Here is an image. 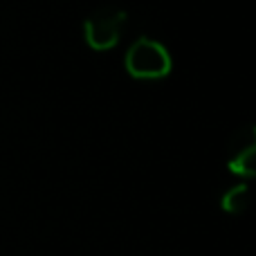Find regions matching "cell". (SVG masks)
I'll list each match as a JSON object with an SVG mask.
<instances>
[{"mask_svg":"<svg viewBox=\"0 0 256 256\" xmlns=\"http://www.w3.org/2000/svg\"><path fill=\"white\" fill-rule=\"evenodd\" d=\"M250 200H252V191H250V184L245 182H238V184L230 186V189L222 194L220 198V209L230 216H240V214L248 212Z\"/></svg>","mask_w":256,"mask_h":256,"instance_id":"cell-4","label":"cell"},{"mask_svg":"<svg viewBox=\"0 0 256 256\" xmlns=\"http://www.w3.org/2000/svg\"><path fill=\"white\" fill-rule=\"evenodd\" d=\"M126 27V12L120 7H99L86 18L84 22V34L86 43L97 52H108L120 43L122 34Z\"/></svg>","mask_w":256,"mask_h":256,"instance_id":"cell-2","label":"cell"},{"mask_svg":"<svg viewBox=\"0 0 256 256\" xmlns=\"http://www.w3.org/2000/svg\"><path fill=\"white\" fill-rule=\"evenodd\" d=\"M173 68L168 50L160 40L142 36L128 48L126 70L135 79H164Z\"/></svg>","mask_w":256,"mask_h":256,"instance_id":"cell-1","label":"cell"},{"mask_svg":"<svg viewBox=\"0 0 256 256\" xmlns=\"http://www.w3.org/2000/svg\"><path fill=\"white\" fill-rule=\"evenodd\" d=\"M227 166L238 178H256V124L243 126L227 144Z\"/></svg>","mask_w":256,"mask_h":256,"instance_id":"cell-3","label":"cell"}]
</instances>
